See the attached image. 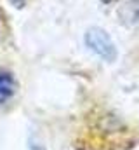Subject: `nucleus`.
<instances>
[{
    "label": "nucleus",
    "instance_id": "f257e3e1",
    "mask_svg": "<svg viewBox=\"0 0 139 150\" xmlns=\"http://www.w3.org/2000/svg\"><path fill=\"white\" fill-rule=\"evenodd\" d=\"M85 45L99 58H103L104 61H115L118 52H117V45L115 42L111 40L110 33L99 28V26H91L87 32H85Z\"/></svg>",
    "mask_w": 139,
    "mask_h": 150
},
{
    "label": "nucleus",
    "instance_id": "f03ea898",
    "mask_svg": "<svg viewBox=\"0 0 139 150\" xmlns=\"http://www.w3.org/2000/svg\"><path fill=\"white\" fill-rule=\"evenodd\" d=\"M118 19L125 26H139V0H127L120 5Z\"/></svg>",
    "mask_w": 139,
    "mask_h": 150
},
{
    "label": "nucleus",
    "instance_id": "7ed1b4c3",
    "mask_svg": "<svg viewBox=\"0 0 139 150\" xmlns=\"http://www.w3.org/2000/svg\"><path fill=\"white\" fill-rule=\"evenodd\" d=\"M18 91V82L9 70L0 68V105L7 103Z\"/></svg>",
    "mask_w": 139,
    "mask_h": 150
},
{
    "label": "nucleus",
    "instance_id": "20e7f679",
    "mask_svg": "<svg viewBox=\"0 0 139 150\" xmlns=\"http://www.w3.org/2000/svg\"><path fill=\"white\" fill-rule=\"evenodd\" d=\"M9 2H11V5L16 7V9H23V7L26 5V0H9Z\"/></svg>",
    "mask_w": 139,
    "mask_h": 150
},
{
    "label": "nucleus",
    "instance_id": "39448f33",
    "mask_svg": "<svg viewBox=\"0 0 139 150\" xmlns=\"http://www.w3.org/2000/svg\"><path fill=\"white\" fill-rule=\"evenodd\" d=\"M103 4H113V2H117V0H101Z\"/></svg>",
    "mask_w": 139,
    "mask_h": 150
},
{
    "label": "nucleus",
    "instance_id": "423d86ee",
    "mask_svg": "<svg viewBox=\"0 0 139 150\" xmlns=\"http://www.w3.org/2000/svg\"><path fill=\"white\" fill-rule=\"evenodd\" d=\"M32 149H33V150H44V149H42V147H37V145H33Z\"/></svg>",
    "mask_w": 139,
    "mask_h": 150
}]
</instances>
